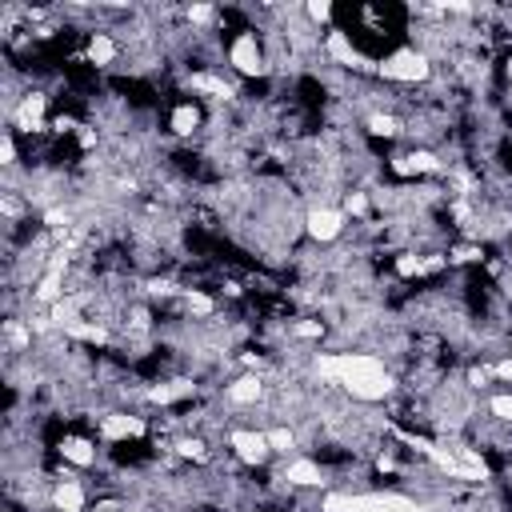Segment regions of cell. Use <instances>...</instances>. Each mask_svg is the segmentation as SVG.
Listing matches in <instances>:
<instances>
[{"label":"cell","instance_id":"6da1fadb","mask_svg":"<svg viewBox=\"0 0 512 512\" xmlns=\"http://www.w3.org/2000/svg\"><path fill=\"white\" fill-rule=\"evenodd\" d=\"M312 368L320 372V380L336 384L340 392H348L360 404H380L396 396V380L388 372V364L372 352H320L312 360Z\"/></svg>","mask_w":512,"mask_h":512},{"label":"cell","instance_id":"7a4b0ae2","mask_svg":"<svg viewBox=\"0 0 512 512\" xmlns=\"http://www.w3.org/2000/svg\"><path fill=\"white\" fill-rule=\"evenodd\" d=\"M320 512H424L408 492H328Z\"/></svg>","mask_w":512,"mask_h":512},{"label":"cell","instance_id":"3957f363","mask_svg":"<svg viewBox=\"0 0 512 512\" xmlns=\"http://www.w3.org/2000/svg\"><path fill=\"white\" fill-rule=\"evenodd\" d=\"M376 76H384V80H392V84H424V80L436 76V68H432V60L412 44V48L388 52V56L376 64Z\"/></svg>","mask_w":512,"mask_h":512},{"label":"cell","instance_id":"277c9868","mask_svg":"<svg viewBox=\"0 0 512 512\" xmlns=\"http://www.w3.org/2000/svg\"><path fill=\"white\" fill-rule=\"evenodd\" d=\"M228 64H232L240 76H268V52H264V40H260L252 28H240V36L228 44Z\"/></svg>","mask_w":512,"mask_h":512},{"label":"cell","instance_id":"5b68a950","mask_svg":"<svg viewBox=\"0 0 512 512\" xmlns=\"http://www.w3.org/2000/svg\"><path fill=\"white\" fill-rule=\"evenodd\" d=\"M304 236L316 244H332L344 236V208L336 204H312L304 212Z\"/></svg>","mask_w":512,"mask_h":512},{"label":"cell","instance_id":"8992f818","mask_svg":"<svg viewBox=\"0 0 512 512\" xmlns=\"http://www.w3.org/2000/svg\"><path fill=\"white\" fill-rule=\"evenodd\" d=\"M228 448L232 456L244 464V468H264L272 460V448H268V436L260 428H232L228 432Z\"/></svg>","mask_w":512,"mask_h":512},{"label":"cell","instance_id":"52a82bcc","mask_svg":"<svg viewBox=\"0 0 512 512\" xmlns=\"http://www.w3.org/2000/svg\"><path fill=\"white\" fill-rule=\"evenodd\" d=\"M276 480H280V484H288V488H320V484H328L324 464H320V460H312V456H288V460L280 464Z\"/></svg>","mask_w":512,"mask_h":512},{"label":"cell","instance_id":"ba28073f","mask_svg":"<svg viewBox=\"0 0 512 512\" xmlns=\"http://www.w3.org/2000/svg\"><path fill=\"white\" fill-rule=\"evenodd\" d=\"M44 108H48V96L44 92H28V96H20L12 108H8V116H12V124L20 128V132H40L44 128Z\"/></svg>","mask_w":512,"mask_h":512},{"label":"cell","instance_id":"9c48e42d","mask_svg":"<svg viewBox=\"0 0 512 512\" xmlns=\"http://www.w3.org/2000/svg\"><path fill=\"white\" fill-rule=\"evenodd\" d=\"M224 400H228L232 408H248V404H256V400H264V380H260L256 372H244V376H236V380L224 384Z\"/></svg>","mask_w":512,"mask_h":512},{"label":"cell","instance_id":"30bf717a","mask_svg":"<svg viewBox=\"0 0 512 512\" xmlns=\"http://www.w3.org/2000/svg\"><path fill=\"white\" fill-rule=\"evenodd\" d=\"M144 428L148 424L136 412H108V416H100V436L104 440H128V436H140Z\"/></svg>","mask_w":512,"mask_h":512},{"label":"cell","instance_id":"8fae6325","mask_svg":"<svg viewBox=\"0 0 512 512\" xmlns=\"http://www.w3.org/2000/svg\"><path fill=\"white\" fill-rule=\"evenodd\" d=\"M84 56H88V64H96V68H112V64L120 60V40H116L112 32H92Z\"/></svg>","mask_w":512,"mask_h":512},{"label":"cell","instance_id":"7c38bea8","mask_svg":"<svg viewBox=\"0 0 512 512\" xmlns=\"http://www.w3.org/2000/svg\"><path fill=\"white\" fill-rule=\"evenodd\" d=\"M88 496H84V484L76 476H64L56 488H52V508L56 512H84Z\"/></svg>","mask_w":512,"mask_h":512},{"label":"cell","instance_id":"4fadbf2b","mask_svg":"<svg viewBox=\"0 0 512 512\" xmlns=\"http://www.w3.org/2000/svg\"><path fill=\"white\" fill-rule=\"evenodd\" d=\"M200 124H204V112H200V104H192V100L176 104V108H172V116H168V128H172L176 136H196V132H200Z\"/></svg>","mask_w":512,"mask_h":512},{"label":"cell","instance_id":"5bb4252c","mask_svg":"<svg viewBox=\"0 0 512 512\" xmlns=\"http://www.w3.org/2000/svg\"><path fill=\"white\" fill-rule=\"evenodd\" d=\"M264 436H268V448H272V456H300V432L292 428V424H272V428H264Z\"/></svg>","mask_w":512,"mask_h":512},{"label":"cell","instance_id":"9a60e30c","mask_svg":"<svg viewBox=\"0 0 512 512\" xmlns=\"http://www.w3.org/2000/svg\"><path fill=\"white\" fill-rule=\"evenodd\" d=\"M60 456H64L68 464H76V468L96 464V448H92V440H84V436H64V440H60Z\"/></svg>","mask_w":512,"mask_h":512},{"label":"cell","instance_id":"2e32d148","mask_svg":"<svg viewBox=\"0 0 512 512\" xmlns=\"http://www.w3.org/2000/svg\"><path fill=\"white\" fill-rule=\"evenodd\" d=\"M488 416L512 428V392H496V396H488Z\"/></svg>","mask_w":512,"mask_h":512},{"label":"cell","instance_id":"e0dca14e","mask_svg":"<svg viewBox=\"0 0 512 512\" xmlns=\"http://www.w3.org/2000/svg\"><path fill=\"white\" fill-rule=\"evenodd\" d=\"M304 16H308L312 28H320V24L332 20V4H324V0H320V4H304Z\"/></svg>","mask_w":512,"mask_h":512},{"label":"cell","instance_id":"ac0fdd59","mask_svg":"<svg viewBox=\"0 0 512 512\" xmlns=\"http://www.w3.org/2000/svg\"><path fill=\"white\" fill-rule=\"evenodd\" d=\"M0 156H4V168L16 164V140H12V132H4V140H0Z\"/></svg>","mask_w":512,"mask_h":512},{"label":"cell","instance_id":"d6986e66","mask_svg":"<svg viewBox=\"0 0 512 512\" xmlns=\"http://www.w3.org/2000/svg\"><path fill=\"white\" fill-rule=\"evenodd\" d=\"M492 376H496V380H512V356H500V360L492 364Z\"/></svg>","mask_w":512,"mask_h":512}]
</instances>
